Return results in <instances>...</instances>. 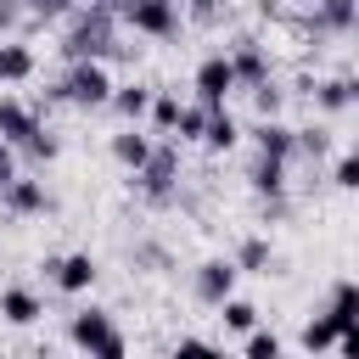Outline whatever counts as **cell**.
<instances>
[{
	"instance_id": "13",
	"label": "cell",
	"mask_w": 359,
	"mask_h": 359,
	"mask_svg": "<svg viewBox=\"0 0 359 359\" xmlns=\"http://www.w3.org/2000/svg\"><path fill=\"white\" fill-rule=\"evenodd\" d=\"M303 22H309V34L314 39H342V34H353V22H359V0H314V11H303Z\"/></svg>"
},
{
	"instance_id": "30",
	"label": "cell",
	"mask_w": 359,
	"mask_h": 359,
	"mask_svg": "<svg viewBox=\"0 0 359 359\" xmlns=\"http://www.w3.org/2000/svg\"><path fill=\"white\" fill-rule=\"evenodd\" d=\"M331 185H337V191H353V185H359V157H353V151H342V157H337Z\"/></svg>"
},
{
	"instance_id": "9",
	"label": "cell",
	"mask_w": 359,
	"mask_h": 359,
	"mask_svg": "<svg viewBox=\"0 0 359 359\" xmlns=\"http://www.w3.org/2000/svg\"><path fill=\"white\" fill-rule=\"evenodd\" d=\"M236 280H241L236 258H202V264H196V275H191V292H196V303L219 309V303L236 292Z\"/></svg>"
},
{
	"instance_id": "25",
	"label": "cell",
	"mask_w": 359,
	"mask_h": 359,
	"mask_svg": "<svg viewBox=\"0 0 359 359\" xmlns=\"http://www.w3.org/2000/svg\"><path fill=\"white\" fill-rule=\"evenodd\" d=\"M219 320H224V331H252V325H258V303H247V297L230 292V297L219 303Z\"/></svg>"
},
{
	"instance_id": "28",
	"label": "cell",
	"mask_w": 359,
	"mask_h": 359,
	"mask_svg": "<svg viewBox=\"0 0 359 359\" xmlns=\"http://www.w3.org/2000/svg\"><path fill=\"white\" fill-rule=\"evenodd\" d=\"M202 123H208V107L202 101H191V107H180V118H174V140H202Z\"/></svg>"
},
{
	"instance_id": "31",
	"label": "cell",
	"mask_w": 359,
	"mask_h": 359,
	"mask_svg": "<svg viewBox=\"0 0 359 359\" xmlns=\"http://www.w3.org/2000/svg\"><path fill=\"white\" fill-rule=\"evenodd\" d=\"M22 6H28L39 22H50V17H67V11H73V0H22Z\"/></svg>"
},
{
	"instance_id": "5",
	"label": "cell",
	"mask_w": 359,
	"mask_h": 359,
	"mask_svg": "<svg viewBox=\"0 0 359 359\" xmlns=\"http://www.w3.org/2000/svg\"><path fill=\"white\" fill-rule=\"evenodd\" d=\"M135 191H140L151 208H168V202L180 196V140L146 151V163L135 168Z\"/></svg>"
},
{
	"instance_id": "11",
	"label": "cell",
	"mask_w": 359,
	"mask_h": 359,
	"mask_svg": "<svg viewBox=\"0 0 359 359\" xmlns=\"http://www.w3.org/2000/svg\"><path fill=\"white\" fill-rule=\"evenodd\" d=\"M0 208H6L11 219H39V213H50V208H56V196H50L39 180H22V174H17V180H6V185H0Z\"/></svg>"
},
{
	"instance_id": "21",
	"label": "cell",
	"mask_w": 359,
	"mask_h": 359,
	"mask_svg": "<svg viewBox=\"0 0 359 359\" xmlns=\"http://www.w3.org/2000/svg\"><path fill=\"white\" fill-rule=\"evenodd\" d=\"M252 140H258V151H269V157H286V163H292V123H280V112H275V118H258Z\"/></svg>"
},
{
	"instance_id": "16",
	"label": "cell",
	"mask_w": 359,
	"mask_h": 359,
	"mask_svg": "<svg viewBox=\"0 0 359 359\" xmlns=\"http://www.w3.org/2000/svg\"><path fill=\"white\" fill-rule=\"evenodd\" d=\"M320 314H331V325L337 331H353V314H359V286L342 275V280H331V292H325V309Z\"/></svg>"
},
{
	"instance_id": "1",
	"label": "cell",
	"mask_w": 359,
	"mask_h": 359,
	"mask_svg": "<svg viewBox=\"0 0 359 359\" xmlns=\"http://www.w3.org/2000/svg\"><path fill=\"white\" fill-rule=\"evenodd\" d=\"M112 22H118V6L112 0H95V6H84V11H73V22H67V34H62V56L73 62V56H112L118 50V39H112Z\"/></svg>"
},
{
	"instance_id": "26",
	"label": "cell",
	"mask_w": 359,
	"mask_h": 359,
	"mask_svg": "<svg viewBox=\"0 0 359 359\" xmlns=\"http://www.w3.org/2000/svg\"><path fill=\"white\" fill-rule=\"evenodd\" d=\"M241 337H247V342H241L247 359H280V353H286V342H280L275 331H264V325H252V331H241Z\"/></svg>"
},
{
	"instance_id": "4",
	"label": "cell",
	"mask_w": 359,
	"mask_h": 359,
	"mask_svg": "<svg viewBox=\"0 0 359 359\" xmlns=\"http://www.w3.org/2000/svg\"><path fill=\"white\" fill-rule=\"evenodd\" d=\"M112 95V73L101 56H73L67 73L56 79V101H73V107H107Z\"/></svg>"
},
{
	"instance_id": "22",
	"label": "cell",
	"mask_w": 359,
	"mask_h": 359,
	"mask_svg": "<svg viewBox=\"0 0 359 359\" xmlns=\"http://www.w3.org/2000/svg\"><path fill=\"white\" fill-rule=\"evenodd\" d=\"M146 151H151V140H146V135H140V129H135V123H129V129H118V135H112V157H118V163H123V168H129V174H135V168H140V163H146Z\"/></svg>"
},
{
	"instance_id": "10",
	"label": "cell",
	"mask_w": 359,
	"mask_h": 359,
	"mask_svg": "<svg viewBox=\"0 0 359 359\" xmlns=\"http://www.w3.org/2000/svg\"><path fill=\"white\" fill-rule=\"evenodd\" d=\"M191 90H196V101H202V107H224V101H230V90H236L230 56H224V50H219V56H202V62H196V73H191Z\"/></svg>"
},
{
	"instance_id": "24",
	"label": "cell",
	"mask_w": 359,
	"mask_h": 359,
	"mask_svg": "<svg viewBox=\"0 0 359 359\" xmlns=\"http://www.w3.org/2000/svg\"><path fill=\"white\" fill-rule=\"evenodd\" d=\"M292 157H303V163H320V157H331V129H292Z\"/></svg>"
},
{
	"instance_id": "17",
	"label": "cell",
	"mask_w": 359,
	"mask_h": 359,
	"mask_svg": "<svg viewBox=\"0 0 359 359\" xmlns=\"http://www.w3.org/2000/svg\"><path fill=\"white\" fill-rule=\"evenodd\" d=\"M286 157H269V151H258L252 157V168H247V185L258 191V196H275V191H286Z\"/></svg>"
},
{
	"instance_id": "14",
	"label": "cell",
	"mask_w": 359,
	"mask_h": 359,
	"mask_svg": "<svg viewBox=\"0 0 359 359\" xmlns=\"http://www.w3.org/2000/svg\"><path fill=\"white\" fill-rule=\"evenodd\" d=\"M303 90H309V101H314L320 112H348V107H353V95H359V84H353L348 73H331V79H303Z\"/></svg>"
},
{
	"instance_id": "23",
	"label": "cell",
	"mask_w": 359,
	"mask_h": 359,
	"mask_svg": "<svg viewBox=\"0 0 359 359\" xmlns=\"http://www.w3.org/2000/svg\"><path fill=\"white\" fill-rule=\"evenodd\" d=\"M269 264H275V247H269V236H247L241 247H236V269L247 275H269Z\"/></svg>"
},
{
	"instance_id": "33",
	"label": "cell",
	"mask_w": 359,
	"mask_h": 359,
	"mask_svg": "<svg viewBox=\"0 0 359 359\" xmlns=\"http://www.w3.org/2000/svg\"><path fill=\"white\" fill-rule=\"evenodd\" d=\"M180 11H185L191 22H213V17H219V0H180Z\"/></svg>"
},
{
	"instance_id": "36",
	"label": "cell",
	"mask_w": 359,
	"mask_h": 359,
	"mask_svg": "<svg viewBox=\"0 0 359 359\" xmlns=\"http://www.w3.org/2000/svg\"><path fill=\"white\" fill-rule=\"evenodd\" d=\"M112 6H123V0H112Z\"/></svg>"
},
{
	"instance_id": "18",
	"label": "cell",
	"mask_w": 359,
	"mask_h": 359,
	"mask_svg": "<svg viewBox=\"0 0 359 359\" xmlns=\"http://www.w3.org/2000/svg\"><path fill=\"white\" fill-rule=\"evenodd\" d=\"M34 67H39L34 50L6 34V39H0V84H22V79H34Z\"/></svg>"
},
{
	"instance_id": "27",
	"label": "cell",
	"mask_w": 359,
	"mask_h": 359,
	"mask_svg": "<svg viewBox=\"0 0 359 359\" xmlns=\"http://www.w3.org/2000/svg\"><path fill=\"white\" fill-rule=\"evenodd\" d=\"M146 118H151V123L168 135V129H174V118H180V95H174V90H151V107H146Z\"/></svg>"
},
{
	"instance_id": "19",
	"label": "cell",
	"mask_w": 359,
	"mask_h": 359,
	"mask_svg": "<svg viewBox=\"0 0 359 359\" xmlns=\"http://www.w3.org/2000/svg\"><path fill=\"white\" fill-rule=\"evenodd\" d=\"M107 107H112L123 123H140V118H146V107H151V84H112Z\"/></svg>"
},
{
	"instance_id": "8",
	"label": "cell",
	"mask_w": 359,
	"mask_h": 359,
	"mask_svg": "<svg viewBox=\"0 0 359 359\" xmlns=\"http://www.w3.org/2000/svg\"><path fill=\"white\" fill-rule=\"evenodd\" d=\"M264 22H269V34H264L258 45L269 50V62H275V56H292V62H297V56H303V50L314 45V34H309V22H303V17H286V11H269Z\"/></svg>"
},
{
	"instance_id": "32",
	"label": "cell",
	"mask_w": 359,
	"mask_h": 359,
	"mask_svg": "<svg viewBox=\"0 0 359 359\" xmlns=\"http://www.w3.org/2000/svg\"><path fill=\"white\" fill-rule=\"evenodd\" d=\"M174 353H185V359H213L219 348H213V342H202V337H180V342H174Z\"/></svg>"
},
{
	"instance_id": "3",
	"label": "cell",
	"mask_w": 359,
	"mask_h": 359,
	"mask_svg": "<svg viewBox=\"0 0 359 359\" xmlns=\"http://www.w3.org/2000/svg\"><path fill=\"white\" fill-rule=\"evenodd\" d=\"M67 342L73 348H84V353H101V359H123L129 353V337L112 325V314L107 309H73V320H67Z\"/></svg>"
},
{
	"instance_id": "15",
	"label": "cell",
	"mask_w": 359,
	"mask_h": 359,
	"mask_svg": "<svg viewBox=\"0 0 359 359\" xmlns=\"http://www.w3.org/2000/svg\"><path fill=\"white\" fill-rule=\"evenodd\" d=\"M39 314H45V297L34 286H6L0 292V320L6 325H34Z\"/></svg>"
},
{
	"instance_id": "2",
	"label": "cell",
	"mask_w": 359,
	"mask_h": 359,
	"mask_svg": "<svg viewBox=\"0 0 359 359\" xmlns=\"http://www.w3.org/2000/svg\"><path fill=\"white\" fill-rule=\"evenodd\" d=\"M0 140H11L17 151H28L34 163H50V157L62 151L56 135L45 129L39 107H28V101H17V95H0Z\"/></svg>"
},
{
	"instance_id": "7",
	"label": "cell",
	"mask_w": 359,
	"mask_h": 359,
	"mask_svg": "<svg viewBox=\"0 0 359 359\" xmlns=\"http://www.w3.org/2000/svg\"><path fill=\"white\" fill-rule=\"evenodd\" d=\"M39 269H45V280H50L56 292H67V297L90 292V286H95V275H101V264H95L90 252H50Z\"/></svg>"
},
{
	"instance_id": "6",
	"label": "cell",
	"mask_w": 359,
	"mask_h": 359,
	"mask_svg": "<svg viewBox=\"0 0 359 359\" xmlns=\"http://www.w3.org/2000/svg\"><path fill=\"white\" fill-rule=\"evenodd\" d=\"M118 11H123V22H129L135 34H146V39H180V28H185L180 0H123Z\"/></svg>"
},
{
	"instance_id": "20",
	"label": "cell",
	"mask_w": 359,
	"mask_h": 359,
	"mask_svg": "<svg viewBox=\"0 0 359 359\" xmlns=\"http://www.w3.org/2000/svg\"><path fill=\"white\" fill-rule=\"evenodd\" d=\"M236 140H241V123H236L224 107H208V123H202V146H208V151H230Z\"/></svg>"
},
{
	"instance_id": "34",
	"label": "cell",
	"mask_w": 359,
	"mask_h": 359,
	"mask_svg": "<svg viewBox=\"0 0 359 359\" xmlns=\"http://www.w3.org/2000/svg\"><path fill=\"white\" fill-rule=\"evenodd\" d=\"M17 174H22V168H17V146H11V140H0V185H6V180H17Z\"/></svg>"
},
{
	"instance_id": "12",
	"label": "cell",
	"mask_w": 359,
	"mask_h": 359,
	"mask_svg": "<svg viewBox=\"0 0 359 359\" xmlns=\"http://www.w3.org/2000/svg\"><path fill=\"white\" fill-rule=\"evenodd\" d=\"M230 73H236V90H252V84H264V79H275V62H269V50L258 45V39H236L230 50Z\"/></svg>"
},
{
	"instance_id": "35",
	"label": "cell",
	"mask_w": 359,
	"mask_h": 359,
	"mask_svg": "<svg viewBox=\"0 0 359 359\" xmlns=\"http://www.w3.org/2000/svg\"><path fill=\"white\" fill-rule=\"evenodd\" d=\"M17 28V0H0V39Z\"/></svg>"
},
{
	"instance_id": "29",
	"label": "cell",
	"mask_w": 359,
	"mask_h": 359,
	"mask_svg": "<svg viewBox=\"0 0 359 359\" xmlns=\"http://www.w3.org/2000/svg\"><path fill=\"white\" fill-rule=\"evenodd\" d=\"M280 101H286V90H280L275 79L252 84V107H258V118H275V112H280Z\"/></svg>"
}]
</instances>
